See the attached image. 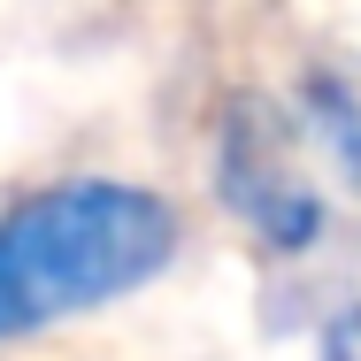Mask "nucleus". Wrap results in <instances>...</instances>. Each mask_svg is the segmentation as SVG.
Here are the masks:
<instances>
[{
	"label": "nucleus",
	"mask_w": 361,
	"mask_h": 361,
	"mask_svg": "<svg viewBox=\"0 0 361 361\" xmlns=\"http://www.w3.org/2000/svg\"><path fill=\"white\" fill-rule=\"evenodd\" d=\"M223 200L277 254H307L315 231H323V200L307 185V161L292 154L285 123H269L262 108H246L223 139Z\"/></svg>",
	"instance_id": "nucleus-2"
},
{
	"label": "nucleus",
	"mask_w": 361,
	"mask_h": 361,
	"mask_svg": "<svg viewBox=\"0 0 361 361\" xmlns=\"http://www.w3.org/2000/svg\"><path fill=\"white\" fill-rule=\"evenodd\" d=\"M185 246L177 208L131 177H70L23 192L0 223V331L31 338L146 292Z\"/></svg>",
	"instance_id": "nucleus-1"
}]
</instances>
